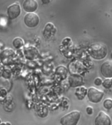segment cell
Here are the masks:
<instances>
[{
  "label": "cell",
  "instance_id": "obj_5",
  "mask_svg": "<svg viewBox=\"0 0 112 125\" xmlns=\"http://www.w3.org/2000/svg\"><path fill=\"white\" fill-rule=\"evenodd\" d=\"M95 125H112V120L109 115L101 111L94 119Z\"/></svg>",
  "mask_w": 112,
  "mask_h": 125
},
{
  "label": "cell",
  "instance_id": "obj_3",
  "mask_svg": "<svg viewBox=\"0 0 112 125\" xmlns=\"http://www.w3.org/2000/svg\"><path fill=\"white\" fill-rule=\"evenodd\" d=\"M104 96V92L93 87L89 88L87 91V97L89 101L92 103H99L102 100Z\"/></svg>",
  "mask_w": 112,
  "mask_h": 125
},
{
  "label": "cell",
  "instance_id": "obj_11",
  "mask_svg": "<svg viewBox=\"0 0 112 125\" xmlns=\"http://www.w3.org/2000/svg\"><path fill=\"white\" fill-rule=\"evenodd\" d=\"M25 55L29 59H33L38 55V51L33 46H30L25 50Z\"/></svg>",
  "mask_w": 112,
  "mask_h": 125
},
{
  "label": "cell",
  "instance_id": "obj_21",
  "mask_svg": "<svg viewBox=\"0 0 112 125\" xmlns=\"http://www.w3.org/2000/svg\"><path fill=\"white\" fill-rule=\"evenodd\" d=\"M1 123V119H0V124Z\"/></svg>",
  "mask_w": 112,
  "mask_h": 125
},
{
  "label": "cell",
  "instance_id": "obj_10",
  "mask_svg": "<svg viewBox=\"0 0 112 125\" xmlns=\"http://www.w3.org/2000/svg\"><path fill=\"white\" fill-rule=\"evenodd\" d=\"M56 29L52 23H47L43 30V36L46 39H49L55 35Z\"/></svg>",
  "mask_w": 112,
  "mask_h": 125
},
{
  "label": "cell",
  "instance_id": "obj_19",
  "mask_svg": "<svg viewBox=\"0 0 112 125\" xmlns=\"http://www.w3.org/2000/svg\"><path fill=\"white\" fill-rule=\"evenodd\" d=\"M0 125H7V123H1L0 124Z\"/></svg>",
  "mask_w": 112,
  "mask_h": 125
},
{
  "label": "cell",
  "instance_id": "obj_7",
  "mask_svg": "<svg viewBox=\"0 0 112 125\" xmlns=\"http://www.w3.org/2000/svg\"><path fill=\"white\" fill-rule=\"evenodd\" d=\"M101 74L106 78H112V61H107L102 63L100 67Z\"/></svg>",
  "mask_w": 112,
  "mask_h": 125
},
{
  "label": "cell",
  "instance_id": "obj_8",
  "mask_svg": "<svg viewBox=\"0 0 112 125\" xmlns=\"http://www.w3.org/2000/svg\"><path fill=\"white\" fill-rule=\"evenodd\" d=\"M68 82L70 86L71 87H79L83 83V78L81 76L77 74H70L68 78Z\"/></svg>",
  "mask_w": 112,
  "mask_h": 125
},
{
  "label": "cell",
  "instance_id": "obj_2",
  "mask_svg": "<svg viewBox=\"0 0 112 125\" xmlns=\"http://www.w3.org/2000/svg\"><path fill=\"white\" fill-rule=\"evenodd\" d=\"M81 118V112L77 110L72 111L63 116L60 119L61 125H77Z\"/></svg>",
  "mask_w": 112,
  "mask_h": 125
},
{
  "label": "cell",
  "instance_id": "obj_9",
  "mask_svg": "<svg viewBox=\"0 0 112 125\" xmlns=\"http://www.w3.org/2000/svg\"><path fill=\"white\" fill-rule=\"evenodd\" d=\"M38 3L35 0H26L23 3V9L28 13H33L37 9Z\"/></svg>",
  "mask_w": 112,
  "mask_h": 125
},
{
  "label": "cell",
  "instance_id": "obj_18",
  "mask_svg": "<svg viewBox=\"0 0 112 125\" xmlns=\"http://www.w3.org/2000/svg\"><path fill=\"white\" fill-rule=\"evenodd\" d=\"M41 2H42L43 3L45 4V3H49V2H50V1H44V0H42V1H41Z\"/></svg>",
  "mask_w": 112,
  "mask_h": 125
},
{
  "label": "cell",
  "instance_id": "obj_15",
  "mask_svg": "<svg viewBox=\"0 0 112 125\" xmlns=\"http://www.w3.org/2000/svg\"><path fill=\"white\" fill-rule=\"evenodd\" d=\"M112 80L111 79H106L104 80V82L102 83V85L104 87L110 88L112 85Z\"/></svg>",
  "mask_w": 112,
  "mask_h": 125
},
{
  "label": "cell",
  "instance_id": "obj_6",
  "mask_svg": "<svg viewBox=\"0 0 112 125\" xmlns=\"http://www.w3.org/2000/svg\"><path fill=\"white\" fill-rule=\"evenodd\" d=\"M7 15L8 17L11 20L15 19L18 17L21 13V8L18 3H15L11 5L7 8Z\"/></svg>",
  "mask_w": 112,
  "mask_h": 125
},
{
  "label": "cell",
  "instance_id": "obj_13",
  "mask_svg": "<svg viewBox=\"0 0 112 125\" xmlns=\"http://www.w3.org/2000/svg\"><path fill=\"white\" fill-rule=\"evenodd\" d=\"M24 44V42L23 39H21V38H19V37L14 39L13 41V46L17 49L20 48L21 47L23 46Z\"/></svg>",
  "mask_w": 112,
  "mask_h": 125
},
{
  "label": "cell",
  "instance_id": "obj_20",
  "mask_svg": "<svg viewBox=\"0 0 112 125\" xmlns=\"http://www.w3.org/2000/svg\"><path fill=\"white\" fill-rule=\"evenodd\" d=\"M110 57H111V59H112V52H111V54H110Z\"/></svg>",
  "mask_w": 112,
  "mask_h": 125
},
{
  "label": "cell",
  "instance_id": "obj_16",
  "mask_svg": "<svg viewBox=\"0 0 112 125\" xmlns=\"http://www.w3.org/2000/svg\"><path fill=\"white\" fill-rule=\"evenodd\" d=\"M94 84L97 86H99L100 85H102V79L100 78H96L95 80H94Z\"/></svg>",
  "mask_w": 112,
  "mask_h": 125
},
{
  "label": "cell",
  "instance_id": "obj_1",
  "mask_svg": "<svg viewBox=\"0 0 112 125\" xmlns=\"http://www.w3.org/2000/svg\"><path fill=\"white\" fill-rule=\"evenodd\" d=\"M88 53L92 58L96 60L104 59L107 55V48L100 43H94L88 47Z\"/></svg>",
  "mask_w": 112,
  "mask_h": 125
},
{
  "label": "cell",
  "instance_id": "obj_17",
  "mask_svg": "<svg viewBox=\"0 0 112 125\" xmlns=\"http://www.w3.org/2000/svg\"><path fill=\"white\" fill-rule=\"evenodd\" d=\"M86 111L88 115H92L93 113V108L91 106H87L86 108Z\"/></svg>",
  "mask_w": 112,
  "mask_h": 125
},
{
  "label": "cell",
  "instance_id": "obj_12",
  "mask_svg": "<svg viewBox=\"0 0 112 125\" xmlns=\"http://www.w3.org/2000/svg\"><path fill=\"white\" fill-rule=\"evenodd\" d=\"M87 91H88L86 88H84V87H81L75 90V94L79 100H83L86 96V95H87Z\"/></svg>",
  "mask_w": 112,
  "mask_h": 125
},
{
  "label": "cell",
  "instance_id": "obj_14",
  "mask_svg": "<svg viewBox=\"0 0 112 125\" xmlns=\"http://www.w3.org/2000/svg\"><path fill=\"white\" fill-rule=\"evenodd\" d=\"M103 105L104 108L106 109H112V99L111 98H107L103 102Z\"/></svg>",
  "mask_w": 112,
  "mask_h": 125
},
{
  "label": "cell",
  "instance_id": "obj_4",
  "mask_svg": "<svg viewBox=\"0 0 112 125\" xmlns=\"http://www.w3.org/2000/svg\"><path fill=\"white\" fill-rule=\"evenodd\" d=\"M24 22L27 27L33 28L37 27L39 23V17L37 14L27 13L24 17Z\"/></svg>",
  "mask_w": 112,
  "mask_h": 125
}]
</instances>
